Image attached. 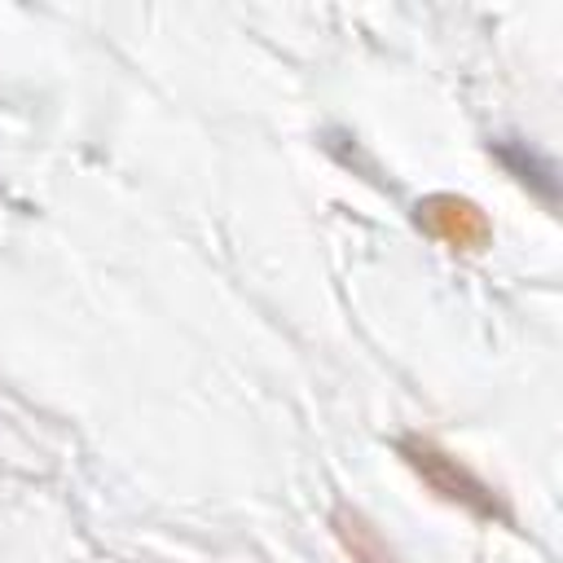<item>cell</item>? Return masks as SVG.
<instances>
[{
  "label": "cell",
  "instance_id": "obj_1",
  "mask_svg": "<svg viewBox=\"0 0 563 563\" xmlns=\"http://www.w3.org/2000/svg\"><path fill=\"white\" fill-rule=\"evenodd\" d=\"M396 453H400V462L440 497V501H449V506H462V510H471L475 519H497V523H510V510L501 506V497L475 475V471H466L453 453H444L435 440H422V435H400L396 440Z\"/></svg>",
  "mask_w": 563,
  "mask_h": 563
},
{
  "label": "cell",
  "instance_id": "obj_2",
  "mask_svg": "<svg viewBox=\"0 0 563 563\" xmlns=\"http://www.w3.org/2000/svg\"><path fill=\"white\" fill-rule=\"evenodd\" d=\"M418 220L449 246L457 251H479L488 242V220L475 202L466 198H453V194H435L427 202H418Z\"/></svg>",
  "mask_w": 563,
  "mask_h": 563
},
{
  "label": "cell",
  "instance_id": "obj_3",
  "mask_svg": "<svg viewBox=\"0 0 563 563\" xmlns=\"http://www.w3.org/2000/svg\"><path fill=\"white\" fill-rule=\"evenodd\" d=\"M330 528H334V537H339V545H343V554H347L352 563H396L391 545L378 537V528H374L361 510H352V506H334Z\"/></svg>",
  "mask_w": 563,
  "mask_h": 563
}]
</instances>
